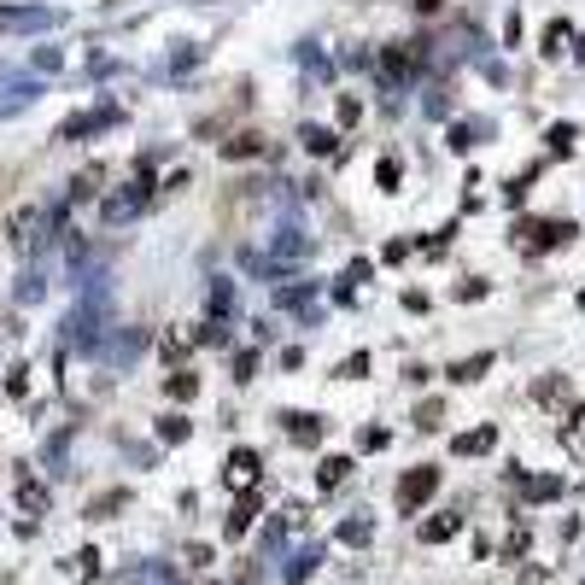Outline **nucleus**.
<instances>
[{"mask_svg": "<svg viewBox=\"0 0 585 585\" xmlns=\"http://www.w3.org/2000/svg\"><path fill=\"white\" fill-rule=\"evenodd\" d=\"M433 492H439V468H433V463H416L404 480H398V509H404V515H416Z\"/></svg>", "mask_w": 585, "mask_h": 585, "instance_id": "nucleus-1", "label": "nucleus"}, {"mask_svg": "<svg viewBox=\"0 0 585 585\" xmlns=\"http://www.w3.org/2000/svg\"><path fill=\"white\" fill-rule=\"evenodd\" d=\"M258 468H264V463H258V451H234V457H229V468H222V475H229V486L252 492V486H258Z\"/></svg>", "mask_w": 585, "mask_h": 585, "instance_id": "nucleus-2", "label": "nucleus"}, {"mask_svg": "<svg viewBox=\"0 0 585 585\" xmlns=\"http://www.w3.org/2000/svg\"><path fill=\"white\" fill-rule=\"evenodd\" d=\"M281 421H288V439L293 445H305V451H310V445H322V416H281Z\"/></svg>", "mask_w": 585, "mask_h": 585, "instance_id": "nucleus-3", "label": "nucleus"}, {"mask_svg": "<svg viewBox=\"0 0 585 585\" xmlns=\"http://www.w3.org/2000/svg\"><path fill=\"white\" fill-rule=\"evenodd\" d=\"M497 433L492 428H475V433H457V457H475V451H492Z\"/></svg>", "mask_w": 585, "mask_h": 585, "instance_id": "nucleus-4", "label": "nucleus"}, {"mask_svg": "<svg viewBox=\"0 0 585 585\" xmlns=\"http://www.w3.org/2000/svg\"><path fill=\"white\" fill-rule=\"evenodd\" d=\"M381 71H387V77H392V82H404V77H410V71H416V53H410V47H392V53H387V59H381Z\"/></svg>", "mask_w": 585, "mask_h": 585, "instance_id": "nucleus-5", "label": "nucleus"}, {"mask_svg": "<svg viewBox=\"0 0 585 585\" xmlns=\"http://www.w3.org/2000/svg\"><path fill=\"white\" fill-rule=\"evenodd\" d=\"M141 199H146V188H135V193H118V199H106V217H111V222L135 217V211H141Z\"/></svg>", "mask_w": 585, "mask_h": 585, "instance_id": "nucleus-6", "label": "nucleus"}, {"mask_svg": "<svg viewBox=\"0 0 585 585\" xmlns=\"http://www.w3.org/2000/svg\"><path fill=\"white\" fill-rule=\"evenodd\" d=\"M252 521H258V497H241V504H234V515H229V539H241Z\"/></svg>", "mask_w": 585, "mask_h": 585, "instance_id": "nucleus-7", "label": "nucleus"}, {"mask_svg": "<svg viewBox=\"0 0 585 585\" xmlns=\"http://www.w3.org/2000/svg\"><path fill=\"white\" fill-rule=\"evenodd\" d=\"M345 475H352V463H345V457H322V468H316V486H340Z\"/></svg>", "mask_w": 585, "mask_h": 585, "instance_id": "nucleus-8", "label": "nucleus"}, {"mask_svg": "<svg viewBox=\"0 0 585 585\" xmlns=\"http://www.w3.org/2000/svg\"><path fill=\"white\" fill-rule=\"evenodd\" d=\"M457 527H463V515H439V521H428V527H421V539H428V544H445Z\"/></svg>", "mask_w": 585, "mask_h": 585, "instance_id": "nucleus-9", "label": "nucleus"}, {"mask_svg": "<svg viewBox=\"0 0 585 585\" xmlns=\"http://www.w3.org/2000/svg\"><path fill=\"white\" fill-rule=\"evenodd\" d=\"M527 497H533V504H551V497H562V480H556V475H539L527 486Z\"/></svg>", "mask_w": 585, "mask_h": 585, "instance_id": "nucleus-10", "label": "nucleus"}, {"mask_svg": "<svg viewBox=\"0 0 585 585\" xmlns=\"http://www.w3.org/2000/svg\"><path fill=\"white\" fill-rule=\"evenodd\" d=\"M369 533H375V521L357 515V521H345V527H340V539H345V544H369Z\"/></svg>", "mask_w": 585, "mask_h": 585, "instance_id": "nucleus-11", "label": "nucleus"}, {"mask_svg": "<svg viewBox=\"0 0 585 585\" xmlns=\"http://www.w3.org/2000/svg\"><path fill=\"white\" fill-rule=\"evenodd\" d=\"M222 153H229V158H252V153H264V141H258V135H234Z\"/></svg>", "mask_w": 585, "mask_h": 585, "instance_id": "nucleus-12", "label": "nucleus"}, {"mask_svg": "<svg viewBox=\"0 0 585 585\" xmlns=\"http://www.w3.org/2000/svg\"><path fill=\"white\" fill-rule=\"evenodd\" d=\"M18 504H24V509H30V515H35V509H47V492L35 486V480H24V486H18Z\"/></svg>", "mask_w": 585, "mask_h": 585, "instance_id": "nucleus-13", "label": "nucleus"}, {"mask_svg": "<svg viewBox=\"0 0 585 585\" xmlns=\"http://www.w3.org/2000/svg\"><path fill=\"white\" fill-rule=\"evenodd\" d=\"M486 369H492V357L480 352V357H468V363H457V381H480Z\"/></svg>", "mask_w": 585, "mask_h": 585, "instance_id": "nucleus-14", "label": "nucleus"}, {"mask_svg": "<svg viewBox=\"0 0 585 585\" xmlns=\"http://www.w3.org/2000/svg\"><path fill=\"white\" fill-rule=\"evenodd\" d=\"M193 392H199V381L188 369H176V375H170V398H193Z\"/></svg>", "mask_w": 585, "mask_h": 585, "instance_id": "nucleus-15", "label": "nucleus"}, {"mask_svg": "<svg viewBox=\"0 0 585 585\" xmlns=\"http://www.w3.org/2000/svg\"><path fill=\"white\" fill-rule=\"evenodd\" d=\"M305 146H310V153H334V146H340V141H334L328 129H305Z\"/></svg>", "mask_w": 585, "mask_h": 585, "instance_id": "nucleus-16", "label": "nucleus"}, {"mask_svg": "<svg viewBox=\"0 0 585 585\" xmlns=\"http://www.w3.org/2000/svg\"><path fill=\"white\" fill-rule=\"evenodd\" d=\"M562 42H568V24H551L544 30V53H562Z\"/></svg>", "mask_w": 585, "mask_h": 585, "instance_id": "nucleus-17", "label": "nucleus"}, {"mask_svg": "<svg viewBox=\"0 0 585 585\" xmlns=\"http://www.w3.org/2000/svg\"><path fill=\"white\" fill-rule=\"evenodd\" d=\"M158 433H165V439L176 445V439H188V421H182V416H165V428H158Z\"/></svg>", "mask_w": 585, "mask_h": 585, "instance_id": "nucleus-18", "label": "nucleus"}, {"mask_svg": "<svg viewBox=\"0 0 585 585\" xmlns=\"http://www.w3.org/2000/svg\"><path fill=\"white\" fill-rule=\"evenodd\" d=\"M439 416H445L439 404H421V410H416V428H439Z\"/></svg>", "mask_w": 585, "mask_h": 585, "instance_id": "nucleus-19", "label": "nucleus"}]
</instances>
